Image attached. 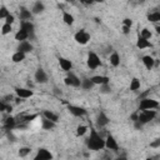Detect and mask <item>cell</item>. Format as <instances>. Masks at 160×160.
<instances>
[{
    "label": "cell",
    "instance_id": "cell-36",
    "mask_svg": "<svg viewBox=\"0 0 160 160\" xmlns=\"http://www.w3.org/2000/svg\"><path fill=\"white\" fill-rule=\"evenodd\" d=\"M0 111H11V106H9L5 101L0 100Z\"/></svg>",
    "mask_w": 160,
    "mask_h": 160
},
{
    "label": "cell",
    "instance_id": "cell-7",
    "mask_svg": "<svg viewBox=\"0 0 160 160\" xmlns=\"http://www.w3.org/2000/svg\"><path fill=\"white\" fill-rule=\"evenodd\" d=\"M52 159L54 155L51 154L50 150H48L46 148H39L32 160H52Z\"/></svg>",
    "mask_w": 160,
    "mask_h": 160
},
{
    "label": "cell",
    "instance_id": "cell-26",
    "mask_svg": "<svg viewBox=\"0 0 160 160\" xmlns=\"http://www.w3.org/2000/svg\"><path fill=\"white\" fill-rule=\"evenodd\" d=\"M140 86H141L140 80H139L138 78H132L131 81H130V86H129V89H130L131 91H138V90L140 89Z\"/></svg>",
    "mask_w": 160,
    "mask_h": 160
},
{
    "label": "cell",
    "instance_id": "cell-4",
    "mask_svg": "<svg viewBox=\"0 0 160 160\" xmlns=\"http://www.w3.org/2000/svg\"><path fill=\"white\" fill-rule=\"evenodd\" d=\"M86 65L90 70H95L99 66H101V60H100L99 55L94 51H90L88 54V58H86Z\"/></svg>",
    "mask_w": 160,
    "mask_h": 160
},
{
    "label": "cell",
    "instance_id": "cell-21",
    "mask_svg": "<svg viewBox=\"0 0 160 160\" xmlns=\"http://www.w3.org/2000/svg\"><path fill=\"white\" fill-rule=\"evenodd\" d=\"M152 45H151V42L149 41V40H146V39H142V38H138V40H136V48L138 49H140V50H142V49H148V48H151Z\"/></svg>",
    "mask_w": 160,
    "mask_h": 160
},
{
    "label": "cell",
    "instance_id": "cell-5",
    "mask_svg": "<svg viewBox=\"0 0 160 160\" xmlns=\"http://www.w3.org/2000/svg\"><path fill=\"white\" fill-rule=\"evenodd\" d=\"M64 82H65V85L71 86V88H80L81 86V79L78 75H75L74 72H71V71L68 72L66 78L64 79Z\"/></svg>",
    "mask_w": 160,
    "mask_h": 160
},
{
    "label": "cell",
    "instance_id": "cell-16",
    "mask_svg": "<svg viewBox=\"0 0 160 160\" xmlns=\"http://www.w3.org/2000/svg\"><path fill=\"white\" fill-rule=\"evenodd\" d=\"M20 29L29 34V38H34V24L31 21H21Z\"/></svg>",
    "mask_w": 160,
    "mask_h": 160
},
{
    "label": "cell",
    "instance_id": "cell-9",
    "mask_svg": "<svg viewBox=\"0 0 160 160\" xmlns=\"http://www.w3.org/2000/svg\"><path fill=\"white\" fill-rule=\"evenodd\" d=\"M68 110L71 115L76 116V118H81V116H85L86 115V110L81 106H78V105H68Z\"/></svg>",
    "mask_w": 160,
    "mask_h": 160
},
{
    "label": "cell",
    "instance_id": "cell-32",
    "mask_svg": "<svg viewBox=\"0 0 160 160\" xmlns=\"http://www.w3.org/2000/svg\"><path fill=\"white\" fill-rule=\"evenodd\" d=\"M152 36V34H151V31L148 29V28H144L141 31H140V38H142V39H146V40H150V38Z\"/></svg>",
    "mask_w": 160,
    "mask_h": 160
},
{
    "label": "cell",
    "instance_id": "cell-24",
    "mask_svg": "<svg viewBox=\"0 0 160 160\" xmlns=\"http://www.w3.org/2000/svg\"><path fill=\"white\" fill-rule=\"evenodd\" d=\"M55 126H56L55 122H52V121H50V120H48L45 118L41 119V129L42 130H52Z\"/></svg>",
    "mask_w": 160,
    "mask_h": 160
},
{
    "label": "cell",
    "instance_id": "cell-28",
    "mask_svg": "<svg viewBox=\"0 0 160 160\" xmlns=\"http://www.w3.org/2000/svg\"><path fill=\"white\" fill-rule=\"evenodd\" d=\"M25 54H22V52H20V51H15L14 54H12V56H11V60L14 61V62H21L22 60H25Z\"/></svg>",
    "mask_w": 160,
    "mask_h": 160
},
{
    "label": "cell",
    "instance_id": "cell-31",
    "mask_svg": "<svg viewBox=\"0 0 160 160\" xmlns=\"http://www.w3.org/2000/svg\"><path fill=\"white\" fill-rule=\"evenodd\" d=\"M11 31H12V25H9V24H4L0 30L1 35H9Z\"/></svg>",
    "mask_w": 160,
    "mask_h": 160
},
{
    "label": "cell",
    "instance_id": "cell-34",
    "mask_svg": "<svg viewBox=\"0 0 160 160\" xmlns=\"http://www.w3.org/2000/svg\"><path fill=\"white\" fill-rule=\"evenodd\" d=\"M15 125H16V121H15L14 118L10 116V118H8V119L5 120V128H6V129H12Z\"/></svg>",
    "mask_w": 160,
    "mask_h": 160
},
{
    "label": "cell",
    "instance_id": "cell-25",
    "mask_svg": "<svg viewBox=\"0 0 160 160\" xmlns=\"http://www.w3.org/2000/svg\"><path fill=\"white\" fill-rule=\"evenodd\" d=\"M62 21L66 24V25H72L75 19H74V15L70 14L69 11H62Z\"/></svg>",
    "mask_w": 160,
    "mask_h": 160
},
{
    "label": "cell",
    "instance_id": "cell-17",
    "mask_svg": "<svg viewBox=\"0 0 160 160\" xmlns=\"http://www.w3.org/2000/svg\"><path fill=\"white\" fill-rule=\"evenodd\" d=\"M141 61H142V64L145 65V68H146L148 70H151V69L155 66V64H156V60H155L151 55H145V56H142Z\"/></svg>",
    "mask_w": 160,
    "mask_h": 160
},
{
    "label": "cell",
    "instance_id": "cell-19",
    "mask_svg": "<svg viewBox=\"0 0 160 160\" xmlns=\"http://www.w3.org/2000/svg\"><path fill=\"white\" fill-rule=\"evenodd\" d=\"M45 10V5L42 1H35L32 8H31V14L32 15H38V14H41L42 11Z\"/></svg>",
    "mask_w": 160,
    "mask_h": 160
},
{
    "label": "cell",
    "instance_id": "cell-3",
    "mask_svg": "<svg viewBox=\"0 0 160 160\" xmlns=\"http://www.w3.org/2000/svg\"><path fill=\"white\" fill-rule=\"evenodd\" d=\"M158 115V111L156 110H144V111H139L138 114V120L141 125H145L148 122H150L151 120L155 119V116Z\"/></svg>",
    "mask_w": 160,
    "mask_h": 160
},
{
    "label": "cell",
    "instance_id": "cell-43",
    "mask_svg": "<svg viewBox=\"0 0 160 160\" xmlns=\"http://www.w3.org/2000/svg\"><path fill=\"white\" fill-rule=\"evenodd\" d=\"M146 160H154L152 158H146Z\"/></svg>",
    "mask_w": 160,
    "mask_h": 160
},
{
    "label": "cell",
    "instance_id": "cell-10",
    "mask_svg": "<svg viewBox=\"0 0 160 160\" xmlns=\"http://www.w3.org/2000/svg\"><path fill=\"white\" fill-rule=\"evenodd\" d=\"M104 141H105V148H106L108 150L116 151V150L119 149V144H118L116 139H115L112 135H110V134H109V135L104 139Z\"/></svg>",
    "mask_w": 160,
    "mask_h": 160
},
{
    "label": "cell",
    "instance_id": "cell-1",
    "mask_svg": "<svg viewBox=\"0 0 160 160\" xmlns=\"http://www.w3.org/2000/svg\"><path fill=\"white\" fill-rule=\"evenodd\" d=\"M86 146L89 150L92 151H100L105 148L104 139L95 129H90V135L86 138Z\"/></svg>",
    "mask_w": 160,
    "mask_h": 160
},
{
    "label": "cell",
    "instance_id": "cell-12",
    "mask_svg": "<svg viewBox=\"0 0 160 160\" xmlns=\"http://www.w3.org/2000/svg\"><path fill=\"white\" fill-rule=\"evenodd\" d=\"M90 80L94 85H99V86L109 84V81H110L109 76H106V75H94V76L90 78Z\"/></svg>",
    "mask_w": 160,
    "mask_h": 160
},
{
    "label": "cell",
    "instance_id": "cell-39",
    "mask_svg": "<svg viewBox=\"0 0 160 160\" xmlns=\"http://www.w3.org/2000/svg\"><path fill=\"white\" fill-rule=\"evenodd\" d=\"M122 26H126V28H130V29H131V26H132V20H131L130 18H125V19L122 20Z\"/></svg>",
    "mask_w": 160,
    "mask_h": 160
},
{
    "label": "cell",
    "instance_id": "cell-37",
    "mask_svg": "<svg viewBox=\"0 0 160 160\" xmlns=\"http://www.w3.org/2000/svg\"><path fill=\"white\" fill-rule=\"evenodd\" d=\"M100 91H101L102 94H110V92H111V88H110L109 84H105V85H101V86H100Z\"/></svg>",
    "mask_w": 160,
    "mask_h": 160
},
{
    "label": "cell",
    "instance_id": "cell-23",
    "mask_svg": "<svg viewBox=\"0 0 160 160\" xmlns=\"http://www.w3.org/2000/svg\"><path fill=\"white\" fill-rule=\"evenodd\" d=\"M29 39V34L26 32V31H24L22 29H20V30H18L16 32H15V40H18L19 42H22V41H26Z\"/></svg>",
    "mask_w": 160,
    "mask_h": 160
},
{
    "label": "cell",
    "instance_id": "cell-42",
    "mask_svg": "<svg viewBox=\"0 0 160 160\" xmlns=\"http://www.w3.org/2000/svg\"><path fill=\"white\" fill-rule=\"evenodd\" d=\"M114 160H126V158H125V156H119V158H116V159H114Z\"/></svg>",
    "mask_w": 160,
    "mask_h": 160
},
{
    "label": "cell",
    "instance_id": "cell-20",
    "mask_svg": "<svg viewBox=\"0 0 160 160\" xmlns=\"http://www.w3.org/2000/svg\"><path fill=\"white\" fill-rule=\"evenodd\" d=\"M42 118H45V119H48V120H50V121H52L55 124H58V121H59V115L52 112L51 110H45L42 112Z\"/></svg>",
    "mask_w": 160,
    "mask_h": 160
},
{
    "label": "cell",
    "instance_id": "cell-2",
    "mask_svg": "<svg viewBox=\"0 0 160 160\" xmlns=\"http://www.w3.org/2000/svg\"><path fill=\"white\" fill-rule=\"evenodd\" d=\"M159 108V101L150 98H141L139 102V110H155Z\"/></svg>",
    "mask_w": 160,
    "mask_h": 160
},
{
    "label": "cell",
    "instance_id": "cell-35",
    "mask_svg": "<svg viewBox=\"0 0 160 160\" xmlns=\"http://www.w3.org/2000/svg\"><path fill=\"white\" fill-rule=\"evenodd\" d=\"M9 14H10V11L8 10V8H6L5 5H1V6H0V19H4V20H5V18H6Z\"/></svg>",
    "mask_w": 160,
    "mask_h": 160
},
{
    "label": "cell",
    "instance_id": "cell-11",
    "mask_svg": "<svg viewBox=\"0 0 160 160\" xmlns=\"http://www.w3.org/2000/svg\"><path fill=\"white\" fill-rule=\"evenodd\" d=\"M34 79H35V81H36L38 84H46V82H48V74L45 72L44 69L39 68V69L35 71V74H34Z\"/></svg>",
    "mask_w": 160,
    "mask_h": 160
},
{
    "label": "cell",
    "instance_id": "cell-6",
    "mask_svg": "<svg viewBox=\"0 0 160 160\" xmlns=\"http://www.w3.org/2000/svg\"><path fill=\"white\" fill-rule=\"evenodd\" d=\"M74 40H75L78 44H80V45H86V44L90 41V34H89L86 30L81 29V30H79V31L75 32Z\"/></svg>",
    "mask_w": 160,
    "mask_h": 160
},
{
    "label": "cell",
    "instance_id": "cell-33",
    "mask_svg": "<svg viewBox=\"0 0 160 160\" xmlns=\"http://www.w3.org/2000/svg\"><path fill=\"white\" fill-rule=\"evenodd\" d=\"M88 132V126L85 125H79L76 128V136H84Z\"/></svg>",
    "mask_w": 160,
    "mask_h": 160
},
{
    "label": "cell",
    "instance_id": "cell-13",
    "mask_svg": "<svg viewBox=\"0 0 160 160\" xmlns=\"http://www.w3.org/2000/svg\"><path fill=\"white\" fill-rule=\"evenodd\" d=\"M59 66L62 71L70 72L72 69V62H71V60H69L66 58H59Z\"/></svg>",
    "mask_w": 160,
    "mask_h": 160
},
{
    "label": "cell",
    "instance_id": "cell-40",
    "mask_svg": "<svg viewBox=\"0 0 160 160\" xmlns=\"http://www.w3.org/2000/svg\"><path fill=\"white\" fill-rule=\"evenodd\" d=\"M150 146H151V148H159V146H160V140H159V139H156L154 142H151V144H150Z\"/></svg>",
    "mask_w": 160,
    "mask_h": 160
},
{
    "label": "cell",
    "instance_id": "cell-15",
    "mask_svg": "<svg viewBox=\"0 0 160 160\" xmlns=\"http://www.w3.org/2000/svg\"><path fill=\"white\" fill-rule=\"evenodd\" d=\"M32 49H34V46H32V44L30 42V41H22V42H20L19 44V46H18V51H20V52H22V54H28V52H31L32 51Z\"/></svg>",
    "mask_w": 160,
    "mask_h": 160
},
{
    "label": "cell",
    "instance_id": "cell-30",
    "mask_svg": "<svg viewBox=\"0 0 160 160\" xmlns=\"http://www.w3.org/2000/svg\"><path fill=\"white\" fill-rule=\"evenodd\" d=\"M30 151H31L30 148H28V146H21V148L19 149L18 154H19L20 158H25V156H28V155L30 154Z\"/></svg>",
    "mask_w": 160,
    "mask_h": 160
},
{
    "label": "cell",
    "instance_id": "cell-14",
    "mask_svg": "<svg viewBox=\"0 0 160 160\" xmlns=\"http://www.w3.org/2000/svg\"><path fill=\"white\" fill-rule=\"evenodd\" d=\"M109 122H110V120H109V118L106 116V114H105L104 111H100L99 115H98V118H96V126L101 129V128L106 126Z\"/></svg>",
    "mask_w": 160,
    "mask_h": 160
},
{
    "label": "cell",
    "instance_id": "cell-29",
    "mask_svg": "<svg viewBox=\"0 0 160 160\" xmlns=\"http://www.w3.org/2000/svg\"><path fill=\"white\" fill-rule=\"evenodd\" d=\"M148 20L150 22H159L160 21V12L159 11H152L148 15Z\"/></svg>",
    "mask_w": 160,
    "mask_h": 160
},
{
    "label": "cell",
    "instance_id": "cell-41",
    "mask_svg": "<svg viewBox=\"0 0 160 160\" xmlns=\"http://www.w3.org/2000/svg\"><path fill=\"white\" fill-rule=\"evenodd\" d=\"M121 29H122V32H124L125 35H128V34H130V28H126V26H122Z\"/></svg>",
    "mask_w": 160,
    "mask_h": 160
},
{
    "label": "cell",
    "instance_id": "cell-22",
    "mask_svg": "<svg viewBox=\"0 0 160 160\" xmlns=\"http://www.w3.org/2000/svg\"><path fill=\"white\" fill-rule=\"evenodd\" d=\"M109 61H110V65H111V66L118 68V66L120 65V55H119L116 51H114L112 54H110V56H109Z\"/></svg>",
    "mask_w": 160,
    "mask_h": 160
},
{
    "label": "cell",
    "instance_id": "cell-38",
    "mask_svg": "<svg viewBox=\"0 0 160 160\" xmlns=\"http://www.w3.org/2000/svg\"><path fill=\"white\" fill-rule=\"evenodd\" d=\"M15 21V16L12 14H9L6 18H5V24H9V25H12Z\"/></svg>",
    "mask_w": 160,
    "mask_h": 160
},
{
    "label": "cell",
    "instance_id": "cell-8",
    "mask_svg": "<svg viewBox=\"0 0 160 160\" xmlns=\"http://www.w3.org/2000/svg\"><path fill=\"white\" fill-rule=\"evenodd\" d=\"M15 94H16V98H20L22 100L34 96V91L28 88H15Z\"/></svg>",
    "mask_w": 160,
    "mask_h": 160
},
{
    "label": "cell",
    "instance_id": "cell-27",
    "mask_svg": "<svg viewBox=\"0 0 160 160\" xmlns=\"http://www.w3.org/2000/svg\"><path fill=\"white\" fill-rule=\"evenodd\" d=\"M95 85L91 82V80L89 79V78H84V79H81V86L80 88H82L84 90H90V89H92Z\"/></svg>",
    "mask_w": 160,
    "mask_h": 160
},
{
    "label": "cell",
    "instance_id": "cell-18",
    "mask_svg": "<svg viewBox=\"0 0 160 160\" xmlns=\"http://www.w3.org/2000/svg\"><path fill=\"white\" fill-rule=\"evenodd\" d=\"M19 18H20V20H22V21H30L31 18H32L31 10H29V9H26V8H21L20 11H19Z\"/></svg>",
    "mask_w": 160,
    "mask_h": 160
}]
</instances>
